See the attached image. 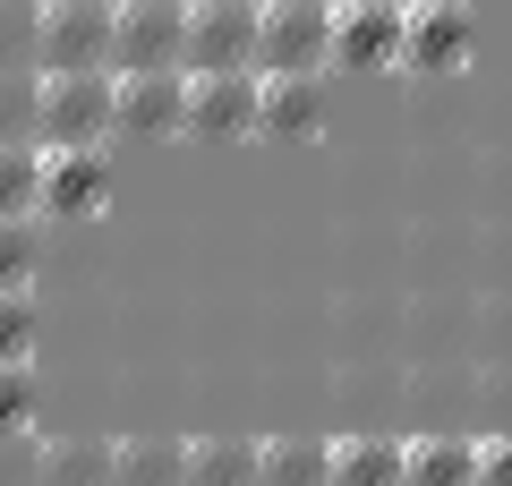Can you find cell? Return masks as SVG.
Returning a JSON list of instances; mask_svg holds the SVG:
<instances>
[{"instance_id":"19","label":"cell","mask_w":512,"mask_h":486,"mask_svg":"<svg viewBox=\"0 0 512 486\" xmlns=\"http://www.w3.org/2000/svg\"><path fill=\"white\" fill-rule=\"evenodd\" d=\"M43 188V145H0V214H35Z\"/></svg>"},{"instance_id":"2","label":"cell","mask_w":512,"mask_h":486,"mask_svg":"<svg viewBox=\"0 0 512 486\" xmlns=\"http://www.w3.org/2000/svg\"><path fill=\"white\" fill-rule=\"evenodd\" d=\"M120 0H43L35 9V69H111Z\"/></svg>"},{"instance_id":"8","label":"cell","mask_w":512,"mask_h":486,"mask_svg":"<svg viewBox=\"0 0 512 486\" xmlns=\"http://www.w3.org/2000/svg\"><path fill=\"white\" fill-rule=\"evenodd\" d=\"M410 0H333V60L342 69H393L402 60Z\"/></svg>"},{"instance_id":"16","label":"cell","mask_w":512,"mask_h":486,"mask_svg":"<svg viewBox=\"0 0 512 486\" xmlns=\"http://www.w3.org/2000/svg\"><path fill=\"white\" fill-rule=\"evenodd\" d=\"M188 444L171 435H137V444H111V486H180Z\"/></svg>"},{"instance_id":"3","label":"cell","mask_w":512,"mask_h":486,"mask_svg":"<svg viewBox=\"0 0 512 486\" xmlns=\"http://www.w3.org/2000/svg\"><path fill=\"white\" fill-rule=\"evenodd\" d=\"M333 60V0H265L256 69H325Z\"/></svg>"},{"instance_id":"21","label":"cell","mask_w":512,"mask_h":486,"mask_svg":"<svg viewBox=\"0 0 512 486\" xmlns=\"http://www.w3.org/2000/svg\"><path fill=\"white\" fill-rule=\"evenodd\" d=\"M35 9L43 0H0V69H35Z\"/></svg>"},{"instance_id":"17","label":"cell","mask_w":512,"mask_h":486,"mask_svg":"<svg viewBox=\"0 0 512 486\" xmlns=\"http://www.w3.org/2000/svg\"><path fill=\"white\" fill-rule=\"evenodd\" d=\"M256 486H325V444H308V435L256 444Z\"/></svg>"},{"instance_id":"10","label":"cell","mask_w":512,"mask_h":486,"mask_svg":"<svg viewBox=\"0 0 512 486\" xmlns=\"http://www.w3.org/2000/svg\"><path fill=\"white\" fill-rule=\"evenodd\" d=\"M256 128L265 137H316L325 128V69H256Z\"/></svg>"},{"instance_id":"13","label":"cell","mask_w":512,"mask_h":486,"mask_svg":"<svg viewBox=\"0 0 512 486\" xmlns=\"http://www.w3.org/2000/svg\"><path fill=\"white\" fill-rule=\"evenodd\" d=\"M402 486H478V444H461V435L402 444Z\"/></svg>"},{"instance_id":"22","label":"cell","mask_w":512,"mask_h":486,"mask_svg":"<svg viewBox=\"0 0 512 486\" xmlns=\"http://www.w3.org/2000/svg\"><path fill=\"white\" fill-rule=\"evenodd\" d=\"M26 418H35V376L26 359H0V435H18Z\"/></svg>"},{"instance_id":"7","label":"cell","mask_w":512,"mask_h":486,"mask_svg":"<svg viewBox=\"0 0 512 486\" xmlns=\"http://www.w3.org/2000/svg\"><path fill=\"white\" fill-rule=\"evenodd\" d=\"M188 0H120L111 18V69H180Z\"/></svg>"},{"instance_id":"4","label":"cell","mask_w":512,"mask_h":486,"mask_svg":"<svg viewBox=\"0 0 512 486\" xmlns=\"http://www.w3.org/2000/svg\"><path fill=\"white\" fill-rule=\"evenodd\" d=\"M256 18L265 0H188L180 69H256Z\"/></svg>"},{"instance_id":"14","label":"cell","mask_w":512,"mask_h":486,"mask_svg":"<svg viewBox=\"0 0 512 486\" xmlns=\"http://www.w3.org/2000/svg\"><path fill=\"white\" fill-rule=\"evenodd\" d=\"M35 486H111V444L103 435H60V444H43Z\"/></svg>"},{"instance_id":"15","label":"cell","mask_w":512,"mask_h":486,"mask_svg":"<svg viewBox=\"0 0 512 486\" xmlns=\"http://www.w3.org/2000/svg\"><path fill=\"white\" fill-rule=\"evenodd\" d=\"M180 486H256V444H239V435H205V444H188Z\"/></svg>"},{"instance_id":"11","label":"cell","mask_w":512,"mask_h":486,"mask_svg":"<svg viewBox=\"0 0 512 486\" xmlns=\"http://www.w3.org/2000/svg\"><path fill=\"white\" fill-rule=\"evenodd\" d=\"M402 60H410V69H427V77L461 69V60H470V9H461V0H410Z\"/></svg>"},{"instance_id":"20","label":"cell","mask_w":512,"mask_h":486,"mask_svg":"<svg viewBox=\"0 0 512 486\" xmlns=\"http://www.w3.org/2000/svg\"><path fill=\"white\" fill-rule=\"evenodd\" d=\"M35 282V214H0V290Z\"/></svg>"},{"instance_id":"5","label":"cell","mask_w":512,"mask_h":486,"mask_svg":"<svg viewBox=\"0 0 512 486\" xmlns=\"http://www.w3.org/2000/svg\"><path fill=\"white\" fill-rule=\"evenodd\" d=\"M111 128L180 137L188 128V69H111Z\"/></svg>"},{"instance_id":"12","label":"cell","mask_w":512,"mask_h":486,"mask_svg":"<svg viewBox=\"0 0 512 486\" xmlns=\"http://www.w3.org/2000/svg\"><path fill=\"white\" fill-rule=\"evenodd\" d=\"M325 486H402V444L393 435H342V444H325Z\"/></svg>"},{"instance_id":"9","label":"cell","mask_w":512,"mask_h":486,"mask_svg":"<svg viewBox=\"0 0 512 486\" xmlns=\"http://www.w3.org/2000/svg\"><path fill=\"white\" fill-rule=\"evenodd\" d=\"M256 128V69H188V137H248Z\"/></svg>"},{"instance_id":"23","label":"cell","mask_w":512,"mask_h":486,"mask_svg":"<svg viewBox=\"0 0 512 486\" xmlns=\"http://www.w3.org/2000/svg\"><path fill=\"white\" fill-rule=\"evenodd\" d=\"M26 350H35V299L0 290V359H26Z\"/></svg>"},{"instance_id":"18","label":"cell","mask_w":512,"mask_h":486,"mask_svg":"<svg viewBox=\"0 0 512 486\" xmlns=\"http://www.w3.org/2000/svg\"><path fill=\"white\" fill-rule=\"evenodd\" d=\"M35 86L43 69H0V145H35Z\"/></svg>"},{"instance_id":"6","label":"cell","mask_w":512,"mask_h":486,"mask_svg":"<svg viewBox=\"0 0 512 486\" xmlns=\"http://www.w3.org/2000/svg\"><path fill=\"white\" fill-rule=\"evenodd\" d=\"M103 197H111V154H103V145H43L35 214H52V222H86V214H103Z\"/></svg>"},{"instance_id":"1","label":"cell","mask_w":512,"mask_h":486,"mask_svg":"<svg viewBox=\"0 0 512 486\" xmlns=\"http://www.w3.org/2000/svg\"><path fill=\"white\" fill-rule=\"evenodd\" d=\"M111 137V69H43L35 145H103Z\"/></svg>"},{"instance_id":"24","label":"cell","mask_w":512,"mask_h":486,"mask_svg":"<svg viewBox=\"0 0 512 486\" xmlns=\"http://www.w3.org/2000/svg\"><path fill=\"white\" fill-rule=\"evenodd\" d=\"M478 486H512V435L478 444Z\"/></svg>"}]
</instances>
